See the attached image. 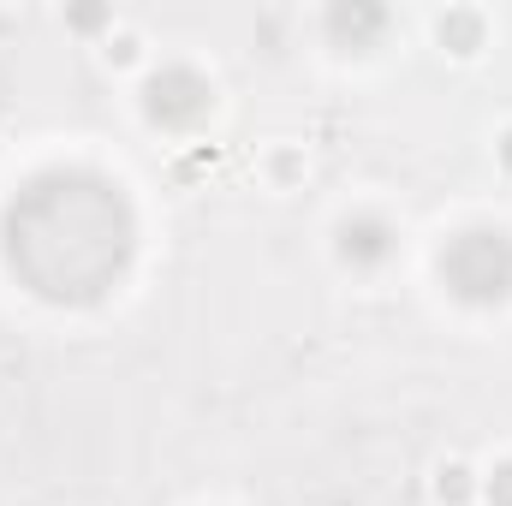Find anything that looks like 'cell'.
I'll list each match as a JSON object with an SVG mask.
<instances>
[{
	"instance_id": "cell-8",
	"label": "cell",
	"mask_w": 512,
	"mask_h": 506,
	"mask_svg": "<svg viewBox=\"0 0 512 506\" xmlns=\"http://www.w3.org/2000/svg\"><path fill=\"white\" fill-rule=\"evenodd\" d=\"M441 495L447 501H465V471H441Z\"/></svg>"
},
{
	"instance_id": "cell-3",
	"label": "cell",
	"mask_w": 512,
	"mask_h": 506,
	"mask_svg": "<svg viewBox=\"0 0 512 506\" xmlns=\"http://www.w3.org/2000/svg\"><path fill=\"white\" fill-rule=\"evenodd\" d=\"M209 108H215V90H209V78L191 72V66H161V72L149 78V90H143V114L161 131L203 126Z\"/></svg>"
},
{
	"instance_id": "cell-9",
	"label": "cell",
	"mask_w": 512,
	"mask_h": 506,
	"mask_svg": "<svg viewBox=\"0 0 512 506\" xmlns=\"http://www.w3.org/2000/svg\"><path fill=\"white\" fill-rule=\"evenodd\" d=\"M507 161H512V137H507Z\"/></svg>"
},
{
	"instance_id": "cell-5",
	"label": "cell",
	"mask_w": 512,
	"mask_h": 506,
	"mask_svg": "<svg viewBox=\"0 0 512 506\" xmlns=\"http://www.w3.org/2000/svg\"><path fill=\"white\" fill-rule=\"evenodd\" d=\"M328 30H334L340 48H370L387 30V12L370 6V0H352V6H334V12H328Z\"/></svg>"
},
{
	"instance_id": "cell-6",
	"label": "cell",
	"mask_w": 512,
	"mask_h": 506,
	"mask_svg": "<svg viewBox=\"0 0 512 506\" xmlns=\"http://www.w3.org/2000/svg\"><path fill=\"white\" fill-rule=\"evenodd\" d=\"M477 36H483V24H477L471 12H453V18H441V42H447V48L471 54V48H477Z\"/></svg>"
},
{
	"instance_id": "cell-7",
	"label": "cell",
	"mask_w": 512,
	"mask_h": 506,
	"mask_svg": "<svg viewBox=\"0 0 512 506\" xmlns=\"http://www.w3.org/2000/svg\"><path fill=\"white\" fill-rule=\"evenodd\" d=\"M489 501H495V506H512V465H501V471L489 477Z\"/></svg>"
},
{
	"instance_id": "cell-1",
	"label": "cell",
	"mask_w": 512,
	"mask_h": 506,
	"mask_svg": "<svg viewBox=\"0 0 512 506\" xmlns=\"http://www.w3.org/2000/svg\"><path fill=\"white\" fill-rule=\"evenodd\" d=\"M0 245L18 286H30L42 304H96L131 268L137 215L108 173L48 167L6 203Z\"/></svg>"
},
{
	"instance_id": "cell-2",
	"label": "cell",
	"mask_w": 512,
	"mask_h": 506,
	"mask_svg": "<svg viewBox=\"0 0 512 506\" xmlns=\"http://www.w3.org/2000/svg\"><path fill=\"white\" fill-rule=\"evenodd\" d=\"M441 280L459 304H507L512 298V233L465 227L441 251Z\"/></svg>"
},
{
	"instance_id": "cell-4",
	"label": "cell",
	"mask_w": 512,
	"mask_h": 506,
	"mask_svg": "<svg viewBox=\"0 0 512 506\" xmlns=\"http://www.w3.org/2000/svg\"><path fill=\"white\" fill-rule=\"evenodd\" d=\"M387 251H393V233H387V221H376V215H358V221L340 227V256L352 268H376V262H387Z\"/></svg>"
}]
</instances>
